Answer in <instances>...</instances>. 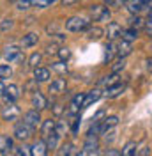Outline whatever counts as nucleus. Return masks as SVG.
<instances>
[{"label":"nucleus","mask_w":152,"mask_h":156,"mask_svg":"<svg viewBox=\"0 0 152 156\" xmlns=\"http://www.w3.org/2000/svg\"><path fill=\"white\" fill-rule=\"evenodd\" d=\"M131 50H133V43L120 39V41L117 43V57H127V55L131 53Z\"/></svg>","instance_id":"nucleus-12"},{"label":"nucleus","mask_w":152,"mask_h":156,"mask_svg":"<svg viewBox=\"0 0 152 156\" xmlns=\"http://www.w3.org/2000/svg\"><path fill=\"white\" fill-rule=\"evenodd\" d=\"M58 57H60V60H64V62H66V60H69V57H71V50L69 48H58Z\"/></svg>","instance_id":"nucleus-36"},{"label":"nucleus","mask_w":152,"mask_h":156,"mask_svg":"<svg viewBox=\"0 0 152 156\" xmlns=\"http://www.w3.org/2000/svg\"><path fill=\"white\" fill-rule=\"evenodd\" d=\"M106 36H108V39H110V41H117L119 37H122V27H120L119 23H115V21L108 23Z\"/></svg>","instance_id":"nucleus-8"},{"label":"nucleus","mask_w":152,"mask_h":156,"mask_svg":"<svg viewBox=\"0 0 152 156\" xmlns=\"http://www.w3.org/2000/svg\"><path fill=\"white\" fill-rule=\"evenodd\" d=\"M11 149H12V140L9 136H2L0 138V153L5 154V153H9Z\"/></svg>","instance_id":"nucleus-23"},{"label":"nucleus","mask_w":152,"mask_h":156,"mask_svg":"<svg viewBox=\"0 0 152 156\" xmlns=\"http://www.w3.org/2000/svg\"><path fill=\"white\" fill-rule=\"evenodd\" d=\"M11 27H12V21H11V20H5V21L2 23V29H4V30L11 29Z\"/></svg>","instance_id":"nucleus-45"},{"label":"nucleus","mask_w":152,"mask_h":156,"mask_svg":"<svg viewBox=\"0 0 152 156\" xmlns=\"http://www.w3.org/2000/svg\"><path fill=\"white\" fill-rule=\"evenodd\" d=\"M12 75V69H11L9 64H2L0 66V78H9Z\"/></svg>","instance_id":"nucleus-35"},{"label":"nucleus","mask_w":152,"mask_h":156,"mask_svg":"<svg viewBox=\"0 0 152 156\" xmlns=\"http://www.w3.org/2000/svg\"><path fill=\"white\" fill-rule=\"evenodd\" d=\"M124 66H126V57H119L117 60L113 62V66H112V71L113 73H119L120 69H124Z\"/></svg>","instance_id":"nucleus-31"},{"label":"nucleus","mask_w":152,"mask_h":156,"mask_svg":"<svg viewBox=\"0 0 152 156\" xmlns=\"http://www.w3.org/2000/svg\"><path fill=\"white\" fill-rule=\"evenodd\" d=\"M14 7L16 9H29V7H34L32 0H14Z\"/></svg>","instance_id":"nucleus-30"},{"label":"nucleus","mask_w":152,"mask_h":156,"mask_svg":"<svg viewBox=\"0 0 152 156\" xmlns=\"http://www.w3.org/2000/svg\"><path fill=\"white\" fill-rule=\"evenodd\" d=\"M83 101H85V94H76V96L73 98V103L80 108H83Z\"/></svg>","instance_id":"nucleus-38"},{"label":"nucleus","mask_w":152,"mask_h":156,"mask_svg":"<svg viewBox=\"0 0 152 156\" xmlns=\"http://www.w3.org/2000/svg\"><path fill=\"white\" fill-rule=\"evenodd\" d=\"M18 98H19L18 85H12V83H11L9 87H5V92H4V99H5V103H14Z\"/></svg>","instance_id":"nucleus-11"},{"label":"nucleus","mask_w":152,"mask_h":156,"mask_svg":"<svg viewBox=\"0 0 152 156\" xmlns=\"http://www.w3.org/2000/svg\"><path fill=\"white\" fill-rule=\"evenodd\" d=\"M53 2H57V0H32L34 7H39V9H44L48 5H51Z\"/></svg>","instance_id":"nucleus-33"},{"label":"nucleus","mask_w":152,"mask_h":156,"mask_svg":"<svg viewBox=\"0 0 152 156\" xmlns=\"http://www.w3.org/2000/svg\"><path fill=\"white\" fill-rule=\"evenodd\" d=\"M14 154L16 156H30V149L29 147H25V146L16 147V149H14Z\"/></svg>","instance_id":"nucleus-37"},{"label":"nucleus","mask_w":152,"mask_h":156,"mask_svg":"<svg viewBox=\"0 0 152 156\" xmlns=\"http://www.w3.org/2000/svg\"><path fill=\"white\" fill-rule=\"evenodd\" d=\"M142 2H143V4H145V5H149V4H150L152 0H142Z\"/></svg>","instance_id":"nucleus-49"},{"label":"nucleus","mask_w":152,"mask_h":156,"mask_svg":"<svg viewBox=\"0 0 152 156\" xmlns=\"http://www.w3.org/2000/svg\"><path fill=\"white\" fill-rule=\"evenodd\" d=\"M41 60H43V55L36 51V53H32V55H30V58H29V66H30V68H34V69H36V68H39Z\"/></svg>","instance_id":"nucleus-26"},{"label":"nucleus","mask_w":152,"mask_h":156,"mask_svg":"<svg viewBox=\"0 0 152 156\" xmlns=\"http://www.w3.org/2000/svg\"><path fill=\"white\" fill-rule=\"evenodd\" d=\"M113 55H117V41H110V44L106 46V58L110 60Z\"/></svg>","instance_id":"nucleus-29"},{"label":"nucleus","mask_w":152,"mask_h":156,"mask_svg":"<svg viewBox=\"0 0 152 156\" xmlns=\"http://www.w3.org/2000/svg\"><path fill=\"white\" fill-rule=\"evenodd\" d=\"M71 117V121H69V126H71V131H73V135L78 133V129H80V117L78 115H69Z\"/></svg>","instance_id":"nucleus-28"},{"label":"nucleus","mask_w":152,"mask_h":156,"mask_svg":"<svg viewBox=\"0 0 152 156\" xmlns=\"http://www.w3.org/2000/svg\"><path fill=\"white\" fill-rule=\"evenodd\" d=\"M74 2H78V0H62V4H64V5H69V4H74Z\"/></svg>","instance_id":"nucleus-48"},{"label":"nucleus","mask_w":152,"mask_h":156,"mask_svg":"<svg viewBox=\"0 0 152 156\" xmlns=\"http://www.w3.org/2000/svg\"><path fill=\"white\" fill-rule=\"evenodd\" d=\"M37 34L36 32H30V34H27V36H23V39H21V44L25 46V48H30V46H34V44H37Z\"/></svg>","instance_id":"nucleus-21"},{"label":"nucleus","mask_w":152,"mask_h":156,"mask_svg":"<svg viewBox=\"0 0 152 156\" xmlns=\"http://www.w3.org/2000/svg\"><path fill=\"white\" fill-rule=\"evenodd\" d=\"M129 25H131V27H133V29H142V27H145V21H143L142 18H140V16H138V14H133V18L129 20Z\"/></svg>","instance_id":"nucleus-27"},{"label":"nucleus","mask_w":152,"mask_h":156,"mask_svg":"<svg viewBox=\"0 0 152 156\" xmlns=\"http://www.w3.org/2000/svg\"><path fill=\"white\" fill-rule=\"evenodd\" d=\"M4 92H5V85H4V82L0 80V98H4Z\"/></svg>","instance_id":"nucleus-47"},{"label":"nucleus","mask_w":152,"mask_h":156,"mask_svg":"<svg viewBox=\"0 0 152 156\" xmlns=\"http://www.w3.org/2000/svg\"><path fill=\"white\" fill-rule=\"evenodd\" d=\"M53 114H55V115H62V114H64L62 103H55V105H53Z\"/></svg>","instance_id":"nucleus-39"},{"label":"nucleus","mask_w":152,"mask_h":156,"mask_svg":"<svg viewBox=\"0 0 152 156\" xmlns=\"http://www.w3.org/2000/svg\"><path fill=\"white\" fill-rule=\"evenodd\" d=\"M46 154H48L46 140H37L34 146L30 147V156H46Z\"/></svg>","instance_id":"nucleus-10"},{"label":"nucleus","mask_w":152,"mask_h":156,"mask_svg":"<svg viewBox=\"0 0 152 156\" xmlns=\"http://www.w3.org/2000/svg\"><path fill=\"white\" fill-rule=\"evenodd\" d=\"M55 126H57V121H53V119H48L43 122V126H41V131H43V136L46 138L48 135H51L53 131H55Z\"/></svg>","instance_id":"nucleus-17"},{"label":"nucleus","mask_w":152,"mask_h":156,"mask_svg":"<svg viewBox=\"0 0 152 156\" xmlns=\"http://www.w3.org/2000/svg\"><path fill=\"white\" fill-rule=\"evenodd\" d=\"M32 129H34V128H30L25 121H23V122H18L16 128H14V136H16L18 140H29L30 135H32Z\"/></svg>","instance_id":"nucleus-4"},{"label":"nucleus","mask_w":152,"mask_h":156,"mask_svg":"<svg viewBox=\"0 0 152 156\" xmlns=\"http://www.w3.org/2000/svg\"><path fill=\"white\" fill-rule=\"evenodd\" d=\"M19 108L14 105V103H5V107L2 110V117H4V121H16L19 117Z\"/></svg>","instance_id":"nucleus-5"},{"label":"nucleus","mask_w":152,"mask_h":156,"mask_svg":"<svg viewBox=\"0 0 152 156\" xmlns=\"http://www.w3.org/2000/svg\"><path fill=\"white\" fill-rule=\"evenodd\" d=\"M50 78V69L46 68H36L34 69V80L37 83H43V82H48Z\"/></svg>","instance_id":"nucleus-16"},{"label":"nucleus","mask_w":152,"mask_h":156,"mask_svg":"<svg viewBox=\"0 0 152 156\" xmlns=\"http://www.w3.org/2000/svg\"><path fill=\"white\" fill-rule=\"evenodd\" d=\"M85 32H87V37L90 39V41H97L103 36V29H99V27H88Z\"/></svg>","instance_id":"nucleus-22"},{"label":"nucleus","mask_w":152,"mask_h":156,"mask_svg":"<svg viewBox=\"0 0 152 156\" xmlns=\"http://www.w3.org/2000/svg\"><path fill=\"white\" fill-rule=\"evenodd\" d=\"M120 39H124V41H129V43H134V41L138 39V30L133 29V27L122 30V37H120Z\"/></svg>","instance_id":"nucleus-20"},{"label":"nucleus","mask_w":152,"mask_h":156,"mask_svg":"<svg viewBox=\"0 0 152 156\" xmlns=\"http://www.w3.org/2000/svg\"><path fill=\"white\" fill-rule=\"evenodd\" d=\"M103 135H105L108 129H112V128H115L117 124H119V117L117 115H110V117H106V119H103Z\"/></svg>","instance_id":"nucleus-18"},{"label":"nucleus","mask_w":152,"mask_h":156,"mask_svg":"<svg viewBox=\"0 0 152 156\" xmlns=\"http://www.w3.org/2000/svg\"><path fill=\"white\" fill-rule=\"evenodd\" d=\"M124 90H126V83H115V85H112V87H108L105 90V96L110 98V99H113V98H119L120 94H122Z\"/></svg>","instance_id":"nucleus-13"},{"label":"nucleus","mask_w":152,"mask_h":156,"mask_svg":"<svg viewBox=\"0 0 152 156\" xmlns=\"http://www.w3.org/2000/svg\"><path fill=\"white\" fill-rule=\"evenodd\" d=\"M4 57H5V60L7 62H23V58H25V55L21 53V50L18 48V46H7L5 48V51H4Z\"/></svg>","instance_id":"nucleus-3"},{"label":"nucleus","mask_w":152,"mask_h":156,"mask_svg":"<svg viewBox=\"0 0 152 156\" xmlns=\"http://www.w3.org/2000/svg\"><path fill=\"white\" fill-rule=\"evenodd\" d=\"M90 16L94 18V21H108L112 12L105 5H90Z\"/></svg>","instance_id":"nucleus-2"},{"label":"nucleus","mask_w":152,"mask_h":156,"mask_svg":"<svg viewBox=\"0 0 152 156\" xmlns=\"http://www.w3.org/2000/svg\"><path fill=\"white\" fill-rule=\"evenodd\" d=\"M106 5H110V7H117V5H120L124 0H105Z\"/></svg>","instance_id":"nucleus-41"},{"label":"nucleus","mask_w":152,"mask_h":156,"mask_svg":"<svg viewBox=\"0 0 152 156\" xmlns=\"http://www.w3.org/2000/svg\"><path fill=\"white\" fill-rule=\"evenodd\" d=\"M55 131H57L60 136H62V135H64V131H66V124H64L62 121H60V122H57V126H55Z\"/></svg>","instance_id":"nucleus-40"},{"label":"nucleus","mask_w":152,"mask_h":156,"mask_svg":"<svg viewBox=\"0 0 152 156\" xmlns=\"http://www.w3.org/2000/svg\"><path fill=\"white\" fill-rule=\"evenodd\" d=\"M32 107L36 108V110H44V108H48V99L46 96H43L39 90H36L34 94H32Z\"/></svg>","instance_id":"nucleus-6"},{"label":"nucleus","mask_w":152,"mask_h":156,"mask_svg":"<svg viewBox=\"0 0 152 156\" xmlns=\"http://www.w3.org/2000/svg\"><path fill=\"white\" fill-rule=\"evenodd\" d=\"M136 151H138V144H136L134 140H129L122 149V156H138Z\"/></svg>","instance_id":"nucleus-19"},{"label":"nucleus","mask_w":152,"mask_h":156,"mask_svg":"<svg viewBox=\"0 0 152 156\" xmlns=\"http://www.w3.org/2000/svg\"><path fill=\"white\" fill-rule=\"evenodd\" d=\"M119 73H113V75H110V76H106L105 80H103V82H101V83H103V85H105L106 89L108 87H112V85H115V83H119Z\"/></svg>","instance_id":"nucleus-25"},{"label":"nucleus","mask_w":152,"mask_h":156,"mask_svg":"<svg viewBox=\"0 0 152 156\" xmlns=\"http://www.w3.org/2000/svg\"><path fill=\"white\" fill-rule=\"evenodd\" d=\"M58 138H60V135H58L57 131H53L51 135H48L44 140H46V146H48V149H55L57 147V144H58Z\"/></svg>","instance_id":"nucleus-24"},{"label":"nucleus","mask_w":152,"mask_h":156,"mask_svg":"<svg viewBox=\"0 0 152 156\" xmlns=\"http://www.w3.org/2000/svg\"><path fill=\"white\" fill-rule=\"evenodd\" d=\"M74 151V147H73V144H69V142H66L64 146L60 147V154L58 156H71V153Z\"/></svg>","instance_id":"nucleus-34"},{"label":"nucleus","mask_w":152,"mask_h":156,"mask_svg":"<svg viewBox=\"0 0 152 156\" xmlns=\"http://www.w3.org/2000/svg\"><path fill=\"white\" fill-rule=\"evenodd\" d=\"M103 98V92L99 90V89H94V90H88L85 94V101H83V108L90 107L92 103H95V101H99Z\"/></svg>","instance_id":"nucleus-14"},{"label":"nucleus","mask_w":152,"mask_h":156,"mask_svg":"<svg viewBox=\"0 0 152 156\" xmlns=\"http://www.w3.org/2000/svg\"><path fill=\"white\" fill-rule=\"evenodd\" d=\"M0 156H2V154H0Z\"/></svg>","instance_id":"nucleus-50"},{"label":"nucleus","mask_w":152,"mask_h":156,"mask_svg":"<svg viewBox=\"0 0 152 156\" xmlns=\"http://www.w3.org/2000/svg\"><path fill=\"white\" fill-rule=\"evenodd\" d=\"M90 27L88 25V21L85 18H81V16H71V18L66 21V29L69 32H83Z\"/></svg>","instance_id":"nucleus-1"},{"label":"nucleus","mask_w":152,"mask_h":156,"mask_svg":"<svg viewBox=\"0 0 152 156\" xmlns=\"http://www.w3.org/2000/svg\"><path fill=\"white\" fill-rule=\"evenodd\" d=\"M145 68L149 73H152V58H145Z\"/></svg>","instance_id":"nucleus-44"},{"label":"nucleus","mask_w":152,"mask_h":156,"mask_svg":"<svg viewBox=\"0 0 152 156\" xmlns=\"http://www.w3.org/2000/svg\"><path fill=\"white\" fill-rule=\"evenodd\" d=\"M105 156H122V153L117 151V149H108V151L105 153Z\"/></svg>","instance_id":"nucleus-42"},{"label":"nucleus","mask_w":152,"mask_h":156,"mask_svg":"<svg viewBox=\"0 0 152 156\" xmlns=\"http://www.w3.org/2000/svg\"><path fill=\"white\" fill-rule=\"evenodd\" d=\"M23 121L29 124L30 128H37L39 124H41V115H39V110H30V112H27L25 114V117H23Z\"/></svg>","instance_id":"nucleus-7"},{"label":"nucleus","mask_w":152,"mask_h":156,"mask_svg":"<svg viewBox=\"0 0 152 156\" xmlns=\"http://www.w3.org/2000/svg\"><path fill=\"white\" fill-rule=\"evenodd\" d=\"M48 92L50 94H62V92H66V80L64 78H57V80H53L51 83H50V87H48Z\"/></svg>","instance_id":"nucleus-9"},{"label":"nucleus","mask_w":152,"mask_h":156,"mask_svg":"<svg viewBox=\"0 0 152 156\" xmlns=\"http://www.w3.org/2000/svg\"><path fill=\"white\" fill-rule=\"evenodd\" d=\"M51 68L55 69L57 73H60V75H66V73H67V64L64 62V60H60V62H55Z\"/></svg>","instance_id":"nucleus-32"},{"label":"nucleus","mask_w":152,"mask_h":156,"mask_svg":"<svg viewBox=\"0 0 152 156\" xmlns=\"http://www.w3.org/2000/svg\"><path fill=\"white\" fill-rule=\"evenodd\" d=\"M145 30H147V32L152 36V18H149L147 21H145Z\"/></svg>","instance_id":"nucleus-43"},{"label":"nucleus","mask_w":152,"mask_h":156,"mask_svg":"<svg viewBox=\"0 0 152 156\" xmlns=\"http://www.w3.org/2000/svg\"><path fill=\"white\" fill-rule=\"evenodd\" d=\"M138 156H150V151H149V147H143L142 151L138 153Z\"/></svg>","instance_id":"nucleus-46"},{"label":"nucleus","mask_w":152,"mask_h":156,"mask_svg":"<svg viewBox=\"0 0 152 156\" xmlns=\"http://www.w3.org/2000/svg\"><path fill=\"white\" fill-rule=\"evenodd\" d=\"M126 7H127V11L131 14H140L143 11V7H145V4L142 0H126Z\"/></svg>","instance_id":"nucleus-15"}]
</instances>
